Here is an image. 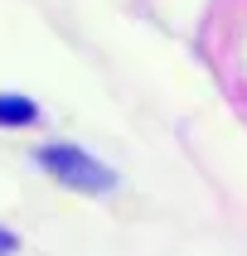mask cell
I'll list each match as a JSON object with an SVG mask.
<instances>
[{
  "instance_id": "cell-2",
  "label": "cell",
  "mask_w": 247,
  "mask_h": 256,
  "mask_svg": "<svg viewBox=\"0 0 247 256\" xmlns=\"http://www.w3.org/2000/svg\"><path fill=\"white\" fill-rule=\"evenodd\" d=\"M25 121H34V102L5 92V97H0V126H25Z\"/></svg>"
},
{
  "instance_id": "cell-1",
  "label": "cell",
  "mask_w": 247,
  "mask_h": 256,
  "mask_svg": "<svg viewBox=\"0 0 247 256\" xmlns=\"http://www.w3.org/2000/svg\"><path fill=\"white\" fill-rule=\"evenodd\" d=\"M39 164L54 174L58 184L83 188V194H107V188L116 184V174L107 170L102 160L83 155V150H73V145H49V150H39Z\"/></svg>"
},
{
  "instance_id": "cell-3",
  "label": "cell",
  "mask_w": 247,
  "mask_h": 256,
  "mask_svg": "<svg viewBox=\"0 0 247 256\" xmlns=\"http://www.w3.org/2000/svg\"><path fill=\"white\" fill-rule=\"evenodd\" d=\"M10 252H15V232L0 228V256H10Z\"/></svg>"
}]
</instances>
